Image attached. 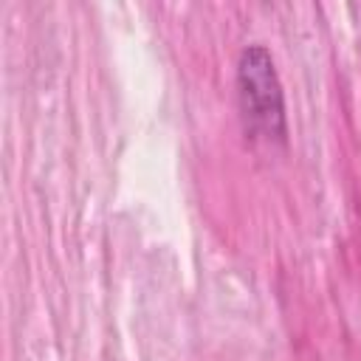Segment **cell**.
Returning <instances> with one entry per match:
<instances>
[{"instance_id": "6da1fadb", "label": "cell", "mask_w": 361, "mask_h": 361, "mask_svg": "<svg viewBox=\"0 0 361 361\" xmlns=\"http://www.w3.org/2000/svg\"><path fill=\"white\" fill-rule=\"evenodd\" d=\"M240 104L248 124L265 135H285V107L274 62L262 45H251L240 56Z\"/></svg>"}]
</instances>
